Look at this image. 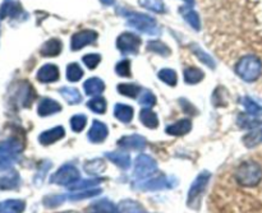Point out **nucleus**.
<instances>
[{"label": "nucleus", "instance_id": "49530a36", "mask_svg": "<svg viewBox=\"0 0 262 213\" xmlns=\"http://www.w3.org/2000/svg\"><path fill=\"white\" fill-rule=\"evenodd\" d=\"M115 73L118 74L119 77H128L132 76V70H130V61L124 59V60H120L119 63L115 65Z\"/></svg>", "mask_w": 262, "mask_h": 213}, {"label": "nucleus", "instance_id": "f03ea898", "mask_svg": "<svg viewBox=\"0 0 262 213\" xmlns=\"http://www.w3.org/2000/svg\"><path fill=\"white\" fill-rule=\"evenodd\" d=\"M234 176L239 185L252 188V186L258 185L262 180V168L257 162L246 161L238 166Z\"/></svg>", "mask_w": 262, "mask_h": 213}, {"label": "nucleus", "instance_id": "412c9836", "mask_svg": "<svg viewBox=\"0 0 262 213\" xmlns=\"http://www.w3.org/2000/svg\"><path fill=\"white\" fill-rule=\"evenodd\" d=\"M83 88H84V92H86L89 96L97 97V96H100L102 92H104L105 83L102 79L94 77V78H90L84 82Z\"/></svg>", "mask_w": 262, "mask_h": 213}, {"label": "nucleus", "instance_id": "39448f33", "mask_svg": "<svg viewBox=\"0 0 262 213\" xmlns=\"http://www.w3.org/2000/svg\"><path fill=\"white\" fill-rule=\"evenodd\" d=\"M124 17L127 18L128 25L140 32L147 33V35H158L159 26L152 17L147 14H141L137 12H124Z\"/></svg>", "mask_w": 262, "mask_h": 213}, {"label": "nucleus", "instance_id": "2f4dec72", "mask_svg": "<svg viewBox=\"0 0 262 213\" xmlns=\"http://www.w3.org/2000/svg\"><path fill=\"white\" fill-rule=\"evenodd\" d=\"M237 123L241 128H243V129H257V128H260L262 125L261 120H258L257 117L248 114H241L239 116H238Z\"/></svg>", "mask_w": 262, "mask_h": 213}, {"label": "nucleus", "instance_id": "f704fd0d", "mask_svg": "<svg viewBox=\"0 0 262 213\" xmlns=\"http://www.w3.org/2000/svg\"><path fill=\"white\" fill-rule=\"evenodd\" d=\"M243 143H245L246 147L248 148H252L256 147V146L261 145L262 143V128H257L256 130L253 132L248 133L243 137Z\"/></svg>", "mask_w": 262, "mask_h": 213}, {"label": "nucleus", "instance_id": "6ab92c4d", "mask_svg": "<svg viewBox=\"0 0 262 213\" xmlns=\"http://www.w3.org/2000/svg\"><path fill=\"white\" fill-rule=\"evenodd\" d=\"M87 213H119V209L109 199L102 198L92 203L87 209Z\"/></svg>", "mask_w": 262, "mask_h": 213}, {"label": "nucleus", "instance_id": "a878e982", "mask_svg": "<svg viewBox=\"0 0 262 213\" xmlns=\"http://www.w3.org/2000/svg\"><path fill=\"white\" fill-rule=\"evenodd\" d=\"M133 107L129 105H123V104H117L114 107V116L117 117L119 122L128 124V123L132 122L133 119Z\"/></svg>", "mask_w": 262, "mask_h": 213}, {"label": "nucleus", "instance_id": "c85d7f7f", "mask_svg": "<svg viewBox=\"0 0 262 213\" xmlns=\"http://www.w3.org/2000/svg\"><path fill=\"white\" fill-rule=\"evenodd\" d=\"M59 92H60V94L63 96V99L66 100L68 104L71 105H78L81 104L82 101V96L81 93H79V91L77 88H74V87H61L60 89H59Z\"/></svg>", "mask_w": 262, "mask_h": 213}, {"label": "nucleus", "instance_id": "c756f323", "mask_svg": "<svg viewBox=\"0 0 262 213\" xmlns=\"http://www.w3.org/2000/svg\"><path fill=\"white\" fill-rule=\"evenodd\" d=\"M184 82L187 84H197L205 78V74L201 69L196 68V66H188L184 69Z\"/></svg>", "mask_w": 262, "mask_h": 213}, {"label": "nucleus", "instance_id": "4be33fe9", "mask_svg": "<svg viewBox=\"0 0 262 213\" xmlns=\"http://www.w3.org/2000/svg\"><path fill=\"white\" fill-rule=\"evenodd\" d=\"M26 209V202L22 199H7L0 202V213H23Z\"/></svg>", "mask_w": 262, "mask_h": 213}, {"label": "nucleus", "instance_id": "9b49d317", "mask_svg": "<svg viewBox=\"0 0 262 213\" xmlns=\"http://www.w3.org/2000/svg\"><path fill=\"white\" fill-rule=\"evenodd\" d=\"M97 40V32L91 30H84L76 32L72 36L71 40V48L73 51L81 50V49L86 48V46L91 45Z\"/></svg>", "mask_w": 262, "mask_h": 213}, {"label": "nucleus", "instance_id": "4c0bfd02", "mask_svg": "<svg viewBox=\"0 0 262 213\" xmlns=\"http://www.w3.org/2000/svg\"><path fill=\"white\" fill-rule=\"evenodd\" d=\"M158 77L160 81H163L164 83L171 87L176 86L177 82H178V77H177L176 70H173V69H169V68L161 69V70L158 73Z\"/></svg>", "mask_w": 262, "mask_h": 213}, {"label": "nucleus", "instance_id": "473e14b6", "mask_svg": "<svg viewBox=\"0 0 262 213\" xmlns=\"http://www.w3.org/2000/svg\"><path fill=\"white\" fill-rule=\"evenodd\" d=\"M104 181V179H100V178H91V179H86V180H78L77 183L72 184L69 185L68 188L71 189L72 192H76V191H86V189H92L95 186L100 185V184Z\"/></svg>", "mask_w": 262, "mask_h": 213}, {"label": "nucleus", "instance_id": "393cba45", "mask_svg": "<svg viewBox=\"0 0 262 213\" xmlns=\"http://www.w3.org/2000/svg\"><path fill=\"white\" fill-rule=\"evenodd\" d=\"M181 14L193 30L200 31V28H201V22H200V17L199 14H197L196 10L193 9V7H187V5H184L181 9Z\"/></svg>", "mask_w": 262, "mask_h": 213}, {"label": "nucleus", "instance_id": "72a5a7b5", "mask_svg": "<svg viewBox=\"0 0 262 213\" xmlns=\"http://www.w3.org/2000/svg\"><path fill=\"white\" fill-rule=\"evenodd\" d=\"M118 209H119V213H146L145 208L138 202L132 201V199H124L120 202Z\"/></svg>", "mask_w": 262, "mask_h": 213}, {"label": "nucleus", "instance_id": "f3484780", "mask_svg": "<svg viewBox=\"0 0 262 213\" xmlns=\"http://www.w3.org/2000/svg\"><path fill=\"white\" fill-rule=\"evenodd\" d=\"M59 111H61V106L55 100L45 97V99H41L40 102H38L37 114L40 116H49V115H54Z\"/></svg>", "mask_w": 262, "mask_h": 213}, {"label": "nucleus", "instance_id": "79ce46f5", "mask_svg": "<svg viewBox=\"0 0 262 213\" xmlns=\"http://www.w3.org/2000/svg\"><path fill=\"white\" fill-rule=\"evenodd\" d=\"M87 107H89L91 111L96 112V114H104L105 111H106V101H105V99H102V97L97 96V97H94L92 100H90L89 102H87Z\"/></svg>", "mask_w": 262, "mask_h": 213}, {"label": "nucleus", "instance_id": "20e7f679", "mask_svg": "<svg viewBox=\"0 0 262 213\" xmlns=\"http://www.w3.org/2000/svg\"><path fill=\"white\" fill-rule=\"evenodd\" d=\"M210 179H211V174L209 171H202L192 183L191 188L188 191V197H187V206L192 209H199L201 206V199L204 196L205 191L207 188Z\"/></svg>", "mask_w": 262, "mask_h": 213}, {"label": "nucleus", "instance_id": "2eb2a0df", "mask_svg": "<svg viewBox=\"0 0 262 213\" xmlns=\"http://www.w3.org/2000/svg\"><path fill=\"white\" fill-rule=\"evenodd\" d=\"M118 145L122 148H127V150L141 151L146 147V139L140 134L124 135L118 140Z\"/></svg>", "mask_w": 262, "mask_h": 213}, {"label": "nucleus", "instance_id": "ea45409f", "mask_svg": "<svg viewBox=\"0 0 262 213\" xmlns=\"http://www.w3.org/2000/svg\"><path fill=\"white\" fill-rule=\"evenodd\" d=\"M83 77V70L77 63H71L67 66V79L69 82H78Z\"/></svg>", "mask_w": 262, "mask_h": 213}, {"label": "nucleus", "instance_id": "37998d69", "mask_svg": "<svg viewBox=\"0 0 262 213\" xmlns=\"http://www.w3.org/2000/svg\"><path fill=\"white\" fill-rule=\"evenodd\" d=\"M66 199V194H51V196H46L45 198H43L42 203L46 208H56V207H59L60 204H63Z\"/></svg>", "mask_w": 262, "mask_h": 213}, {"label": "nucleus", "instance_id": "a211bd4d", "mask_svg": "<svg viewBox=\"0 0 262 213\" xmlns=\"http://www.w3.org/2000/svg\"><path fill=\"white\" fill-rule=\"evenodd\" d=\"M192 129V122L189 119H181L176 122L174 124H170L165 129L166 134L174 135V137H181V135H186L191 132Z\"/></svg>", "mask_w": 262, "mask_h": 213}, {"label": "nucleus", "instance_id": "423d86ee", "mask_svg": "<svg viewBox=\"0 0 262 213\" xmlns=\"http://www.w3.org/2000/svg\"><path fill=\"white\" fill-rule=\"evenodd\" d=\"M36 97L35 89L28 82H18L10 93V104L18 107H28Z\"/></svg>", "mask_w": 262, "mask_h": 213}, {"label": "nucleus", "instance_id": "1a4fd4ad", "mask_svg": "<svg viewBox=\"0 0 262 213\" xmlns=\"http://www.w3.org/2000/svg\"><path fill=\"white\" fill-rule=\"evenodd\" d=\"M156 171H158V163H156V161L151 156L140 155L136 158L133 175H135V178L138 181L151 178Z\"/></svg>", "mask_w": 262, "mask_h": 213}, {"label": "nucleus", "instance_id": "a19ab883", "mask_svg": "<svg viewBox=\"0 0 262 213\" xmlns=\"http://www.w3.org/2000/svg\"><path fill=\"white\" fill-rule=\"evenodd\" d=\"M243 106H245L248 115H252V116L255 117H258L262 115V107L257 104V102L253 101L251 97H245V99H243Z\"/></svg>", "mask_w": 262, "mask_h": 213}, {"label": "nucleus", "instance_id": "cd10ccee", "mask_svg": "<svg viewBox=\"0 0 262 213\" xmlns=\"http://www.w3.org/2000/svg\"><path fill=\"white\" fill-rule=\"evenodd\" d=\"M106 169V165H105V161L101 160V158H94L91 161H86L83 165V170L86 171L89 175L97 176L100 174H102Z\"/></svg>", "mask_w": 262, "mask_h": 213}, {"label": "nucleus", "instance_id": "de8ad7c7", "mask_svg": "<svg viewBox=\"0 0 262 213\" xmlns=\"http://www.w3.org/2000/svg\"><path fill=\"white\" fill-rule=\"evenodd\" d=\"M50 169H51L50 161L45 160V161H42V162H41L40 168H38L37 174H36V176H35V184H36V185H41V184H42L43 179H45L46 174H48V171L50 170Z\"/></svg>", "mask_w": 262, "mask_h": 213}, {"label": "nucleus", "instance_id": "4468645a", "mask_svg": "<svg viewBox=\"0 0 262 213\" xmlns=\"http://www.w3.org/2000/svg\"><path fill=\"white\" fill-rule=\"evenodd\" d=\"M64 137H66V130H64V128L55 127L41 133V134L38 135V142L42 146H50L59 142L60 139H63Z\"/></svg>", "mask_w": 262, "mask_h": 213}, {"label": "nucleus", "instance_id": "a18cd8bd", "mask_svg": "<svg viewBox=\"0 0 262 213\" xmlns=\"http://www.w3.org/2000/svg\"><path fill=\"white\" fill-rule=\"evenodd\" d=\"M86 124H87L86 115L78 114V115H74V116H72L71 128H72V130H73V132L81 133L82 130L86 128Z\"/></svg>", "mask_w": 262, "mask_h": 213}, {"label": "nucleus", "instance_id": "0eeeda50", "mask_svg": "<svg viewBox=\"0 0 262 213\" xmlns=\"http://www.w3.org/2000/svg\"><path fill=\"white\" fill-rule=\"evenodd\" d=\"M178 184V180L174 176H155V178H148L146 180H140L135 183V188L138 191L154 192L163 191V189H171Z\"/></svg>", "mask_w": 262, "mask_h": 213}, {"label": "nucleus", "instance_id": "dca6fc26", "mask_svg": "<svg viewBox=\"0 0 262 213\" xmlns=\"http://www.w3.org/2000/svg\"><path fill=\"white\" fill-rule=\"evenodd\" d=\"M22 8L18 0H4L0 7V19L4 18H17L22 14Z\"/></svg>", "mask_w": 262, "mask_h": 213}, {"label": "nucleus", "instance_id": "b1692460", "mask_svg": "<svg viewBox=\"0 0 262 213\" xmlns=\"http://www.w3.org/2000/svg\"><path fill=\"white\" fill-rule=\"evenodd\" d=\"M20 184V178L17 171H10L4 176H0V191H14Z\"/></svg>", "mask_w": 262, "mask_h": 213}, {"label": "nucleus", "instance_id": "ddd939ff", "mask_svg": "<svg viewBox=\"0 0 262 213\" xmlns=\"http://www.w3.org/2000/svg\"><path fill=\"white\" fill-rule=\"evenodd\" d=\"M107 134H109V129H107L106 124L102 122H99V120H94L91 128L89 130V140L92 143H101L106 139Z\"/></svg>", "mask_w": 262, "mask_h": 213}, {"label": "nucleus", "instance_id": "f8f14e48", "mask_svg": "<svg viewBox=\"0 0 262 213\" xmlns=\"http://www.w3.org/2000/svg\"><path fill=\"white\" fill-rule=\"evenodd\" d=\"M36 78L41 83H53V82L59 81L60 70H59V68L55 64H45V65L38 69Z\"/></svg>", "mask_w": 262, "mask_h": 213}, {"label": "nucleus", "instance_id": "bb28decb", "mask_svg": "<svg viewBox=\"0 0 262 213\" xmlns=\"http://www.w3.org/2000/svg\"><path fill=\"white\" fill-rule=\"evenodd\" d=\"M140 120L146 128L148 129H156L159 127V117L152 110H150L148 107H145L143 110H141L140 112Z\"/></svg>", "mask_w": 262, "mask_h": 213}, {"label": "nucleus", "instance_id": "3c124183", "mask_svg": "<svg viewBox=\"0 0 262 213\" xmlns=\"http://www.w3.org/2000/svg\"><path fill=\"white\" fill-rule=\"evenodd\" d=\"M184 3H186L187 7H193L194 5V0H183Z\"/></svg>", "mask_w": 262, "mask_h": 213}, {"label": "nucleus", "instance_id": "603ef678", "mask_svg": "<svg viewBox=\"0 0 262 213\" xmlns=\"http://www.w3.org/2000/svg\"><path fill=\"white\" fill-rule=\"evenodd\" d=\"M101 3H104L105 5H113L114 4V0H101Z\"/></svg>", "mask_w": 262, "mask_h": 213}, {"label": "nucleus", "instance_id": "58836bf2", "mask_svg": "<svg viewBox=\"0 0 262 213\" xmlns=\"http://www.w3.org/2000/svg\"><path fill=\"white\" fill-rule=\"evenodd\" d=\"M147 50L151 51V53L159 54V55L163 56H169L170 55V49H169L168 45H165L161 41H148L147 43Z\"/></svg>", "mask_w": 262, "mask_h": 213}, {"label": "nucleus", "instance_id": "c9c22d12", "mask_svg": "<svg viewBox=\"0 0 262 213\" xmlns=\"http://www.w3.org/2000/svg\"><path fill=\"white\" fill-rule=\"evenodd\" d=\"M101 193V189H86V191H79L78 193L69 194V196L67 197V199H68V201H83V199L94 198V197L99 196V194Z\"/></svg>", "mask_w": 262, "mask_h": 213}, {"label": "nucleus", "instance_id": "09e8293b", "mask_svg": "<svg viewBox=\"0 0 262 213\" xmlns=\"http://www.w3.org/2000/svg\"><path fill=\"white\" fill-rule=\"evenodd\" d=\"M82 61L89 69H95L101 61V55L100 54H87V55L83 56Z\"/></svg>", "mask_w": 262, "mask_h": 213}, {"label": "nucleus", "instance_id": "9d476101", "mask_svg": "<svg viewBox=\"0 0 262 213\" xmlns=\"http://www.w3.org/2000/svg\"><path fill=\"white\" fill-rule=\"evenodd\" d=\"M141 46V38L132 32H124L118 37L117 48L122 54H137Z\"/></svg>", "mask_w": 262, "mask_h": 213}, {"label": "nucleus", "instance_id": "5701e85b", "mask_svg": "<svg viewBox=\"0 0 262 213\" xmlns=\"http://www.w3.org/2000/svg\"><path fill=\"white\" fill-rule=\"evenodd\" d=\"M105 157L109 161H112L114 165H117L118 168L122 169V170H128L132 165L130 162L129 155L123 152H106L105 153Z\"/></svg>", "mask_w": 262, "mask_h": 213}, {"label": "nucleus", "instance_id": "864d4df0", "mask_svg": "<svg viewBox=\"0 0 262 213\" xmlns=\"http://www.w3.org/2000/svg\"><path fill=\"white\" fill-rule=\"evenodd\" d=\"M61 213H78V212H76V211H66V212H61Z\"/></svg>", "mask_w": 262, "mask_h": 213}, {"label": "nucleus", "instance_id": "e433bc0d", "mask_svg": "<svg viewBox=\"0 0 262 213\" xmlns=\"http://www.w3.org/2000/svg\"><path fill=\"white\" fill-rule=\"evenodd\" d=\"M191 49H192V51H193L194 55H196L197 58H199L200 60L205 64V65L209 66L210 69L215 68V60L209 55V54L206 53V51L202 50L199 45H191Z\"/></svg>", "mask_w": 262, "mask_h": 213}, {"label": "nucleus", "instance_id": "f257e3e1", "mask_svg": "<svg viewBox=\"0 0 262 213\" xmlns=\"http://www.w3.org/2000/svg\"><path fill=\"white\" fill-rule=\"evenodd\" d=\"M25 150V143L19 137H9L0 143V173L14 165Z\"/></svg>", "mask_w": 262, "mask_h": 213}, {"label": "nucleus", "instance_id": "7ed1b4c3", "mask_svg": "<svg viewBox=\"0 0 262 213\" xmlns=\"http://www.w3.org/2000/svg\"><path fill=\"white\" fill-rule=\"evenodd\" d=\"M262 63L255 55H246L238 61L235 73L246 82H255L261 76Z\"/></svg>", "mask_w": 262, "mask_h": 213}, {"label": "nucleus", "instance_id": "c03bdc74", "mask_svg": "<svg viewBox=\"0 0 262 213\" xmlns=\"http://www.w3.org/2000/svg\"><path fill=\"white\" fill-rule=\"evenodd\" d=\"M138 2H140L141 7L152 10V12L163 13L165 10V5H164L163 0H138Z\"/></svg>", "mask_w": 262, "mask_h": 213}, {"label": "nucleus", "instance_id": "7c9ffc66", "mask_svg": "<svg viewBox=\"0 0 262 213\" xmlns=\"http://www.w3.org/2000/svg\"><path fill=\"white\" fill-rule=\"evenodd\" d=\"M117 89L120 94H123L125 97H129V99H136L142 92L141 86H138L136 83H120L118 84Z\"/></svg>", "mask_w": 262, "mask_h": 213}, {"label": "nucleus", "instance_id": "aec40b11", "mask_svg": "<svg viewBox=\"0 0 262 213\" xmlns=\"http://www.w3.org/2000/svg\"><path fill=\"white\" fill-rule=\"evenodd\" d=\"M61 41L58 38H51V40L46 41L42 45V48L40 49V54L45 58H53V56H58L61 53Z\"/></svg>", "mask_w": 262, "mask_h": 213}, {"label": "nucleus", "instance_id": "8fccbe9b", "mask_svg": "<svg viewBox=\"0 0 262 213\" xmlns=\"http://www.w3.org/2000/svg\"><path fill=\"white\" fill-rule=\"evenodd\" d=\"M140 104L142 105V106H145V107L154 106V105L156 104L155 94H154L152 92H150V91H147V89H145V91L141 92Z\"/></svg>", "mask_w": 262, "mask_h": 213}, {"label": "nucleus", "instance_id": "6e6552de", "mask_svg": "<svg viewBox=\"0 0 262 213\" xmlns=\"http://www.w3.org/2000/svg\"><path fill=\"white\" fill-rule=\"evenodd\" d=\"M79 179H81V175H79L78 169L72 163H66L50 176V183L61 186H69L77 183Z\"/></svg>", "mask_w": 262, "mask_h": 213}]
</instances>
